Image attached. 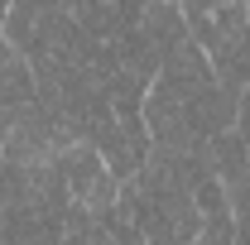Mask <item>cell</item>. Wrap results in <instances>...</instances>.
<instances>
[{"instance_id":"6da1fadb","label":"cell","mask_w":250,"mask_h":245,"mask_svg":"<svg viewBox=\"0 0 250 245\" xmlns=\"http://www.w3.org/2000/svg\"><path fill=\"white\" fill-rule=\"evenodd\" d=\"M140 34L149 39V48H154L159 58H168L173 48H183L188 39H192V24H188L178 0H145L140 5Z\"/></svg>"},{"instance_id":"7a4b0ae2","label":"cell","mask_w":250,"mask_h":245,"mask_svg":"<svg viewBox=\"0 0 250 245\" xmlns=\"http://www.w3.org/2000/svg\"><path fill=\"white\" fill-rule=\"evenodd\" d=\"M10 5L15 0H0V34H5V20H10Z\"/></svg>"}]
</instances>
